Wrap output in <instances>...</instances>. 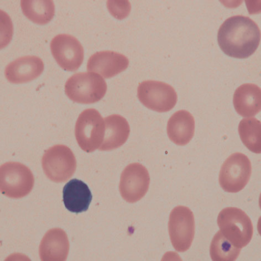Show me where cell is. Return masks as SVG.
Instances as JSON below:
<instances>
[{
	"label": "cell",
	"mask_w": 261,
	"mask_h": 261,
	"mask_svg": "<svg viewBox=\"0 0 261 261\" xmlns=\"http://www.w3.org/2000/svg\"><path fill=\"white\" fill-rule=\"evenodd\" d=\"M108 9L114 17L119 19L126 18L130 11V4L128 1H108Z\"/></svg>",
	"instance_id": "7402d4cb"
},
{
	"label": "cell",
	"mask_w": 261,
	"mask_h": 261,
	"mask_svg": "<svg viewBox=\"0 0 261 261\" xmlns=\"http://www.w3.org/2000/svg\"><path fill=\"white\" fill-rule=\"evenodd\" d=\"M241 250L234 246L220 230L212 240L211 256L214 261H234L238 258Z\"/></svg>",
	"instance_id": "44dd1931"
},
{
	"label": "cell",
	"mask_w": 261,
	"mask_h": 261,
	"mask_svg": "<svg viewBox=\"0 0 261 261\" xmlns=\"http://www.w3.org/2000/svg\"><path fill=\"white\" fill-rule=\"evenodd\" d=\"M218 41L221 49L226 55L245 59L252 56L258 48L260 31L257 23L250 17L233 16L220 26Z\"/></svg>",
	"instance_id": "6da1fadb"
},
{
	"label": "cell",
	"mask_w": 261,
	"mask_h": 261,
	"mask_svg": "<svg viewBox=\"0 0 261 261\" xmlns=\"http://www.w3.org/2000/svg\"><path fill=\"white\" fill-rule=\"evenodd\" d=\"M35 179L30 169L19 162H6L0 168V188L10 198L27 196L34 188Z\"/></svg>",
	"instance_id": "277c9868"
},
{
	"label": "cell",
	"mask_w": 261,
	"mask_h": 261,
	"mask_svg": "<svg viewBox=\"0 0 261 261\" xmlns=\"http://www.w3.org/2000/svg\"><path fill=\"white\" fill-rule=\"evenodd\" d=\"M42 164L47 177L57 184L72 177L76 169L74 154L68 147L63 145H55L47 150Z\"/></svg>",
	"instance_id": "8992f818"
},
{
	"label": "cell",
	"mask_w": 261,
	"mask_h": 261,
	"mask_svg": "<svg viewBox=\"0 0 261 261\" xmlns=\"http://www.w3.org/2000/svg\"><path fill=\"white\" fill-rule=\"evenodd\" d=\"M69 242L66 232L60 228L48 230L41 241L39 254L42 261H64L67 259Z\"/></svg>",
	"instance_id": "5bb4252c"
},
{
	"label": "cell",
	"mask_w": 261,
	"mask_h": 261,
	"mask_svg": "<svg viewBox=\"0 0 261 261\" xmlns=\"http://www.w3.org/2000/svg\"><path fill=\"white\" fill-rule=\"evenodd\" d=\"M252 173L250 160L241 153H234L222 165L219 174V184L228 193L242 191L249 182Z\"/></svg>",
	"instance_id": "52a82bcc"
},
{
	"label": "cell",
	"mask_w": 261,
	"mask_h": 261,
	"mask_svg": "<svg viewBox=\"0 0 261 261\" xmlns=\"http://www.w3.org/2000/svg\"><path fill=\"white\" fill-rule=\"evenodd\" d=\"M150 177L147 168L139 163L128 165L120 178L119 190L122 198L129 203L139 201L147 193Z\"/></svg>",
	"instance_id": "8fae6325"
},
{
	"label": "cell",
	"mask_w": 261,
	"mask_h": 261,
	"mask_svg": "<svg viewBox=\"0 0 261 261\" xmlns=\"http://www.w3.org/2000/svg\"><path fill=\"white\" fill-rule=\"evenodd\" d=\"M105 130V122L97 110H84L75 124V136L78 145L85 152H94L102 145Z\"/></svg>",
	"instance_id": "5b68a950"
},
{
	"label": "cell",
	"mask_w": 261,
	"mask_h": 261,
	"mask_svg": "<svg viewBox=\"0 0 261 261\" xmlns=\"http://www.w3.org/2000/svg\"><path fill=\"white\" fill-rule=\"evenodd\" d=\"M238 130L244 145L253 153H260V121L254 117L243 119L239 123Z\"/></svg>",
	"instance_id": "ffe728a7"
},
{
	"label": "cell",
	"mask_w": 261,
	"mask_h": 261,
	"mask_svg": "<svg viewBox=\"0 0 261 261\" xmlns=\"http://www.w3.org/2000/svg\"><path fill=\"white\" fill-rule=\"evenodd\" d=\"M195 219L190 208L178 206L173 208L169 216L168 231L175 250L187 251L191 247L195 236Z\"/></svg>",
	"instance_id": "9c48e42d"
},
{
	"label": "cell",
	"mask_w": 261,
	"mask_h": 261,
	"mask_svg": "<svg viewBox=\"0 0 261 261\" xmlns=\"http://www.w3.org/2000/svg\"><path fill=\"white\" fill-rule=\"evenodd\" d=\"M233 103L237 112L241 116H256L260 112V88L252 83L241 85L234 91Z\"/></svg>",
	"instance_id": "2e32d148"
},
{
	"label": "cell",
	"mask_w": 261,
	"mask_h": 261,
	"mask_svg": "<svg viewBox=\"0 0 261 261\" xmlns=\"http://www.w3.org/2000/svg\"><path fill=\"white\" fill-rule=\"evenodd\" d=\"M44 70L42 59L35 56L19 57L9 63L5 70V75L13 84L26 83L37 79Z\"/></svg>",
	"instance_id": "4fadbf2b"
},
{
	"label": "cell",
	"mask_w": 261,
	"mask_h": 261,
	"mask_svg": "<svg viewBox=\"0 0 261 261\" xmlns=\"http://www.w3.org/2000/svg\"><path fill=\"white\" fill-rule=\"evenodd\" d=\"M21 7L24 16L38 24H46L54 17L55 6L51 0H22Z\"/></svg>",
	"instance_id": "d6986e66"
},
{
	"label": "cell",
	"mask_w": 261,
	"mask_h": 261,
	"mask_svg": "<svg viewBox=\"0 0 261 261\" xmlns=\"http://www.w3.org/2000/svg\"><path fill=\"white\" fill-rule=\"evenodd\" d=\"M50 49L58 64L65 71H75L83 62L84 48L73 36L58 35L50 42Z\"/></svg>",
	"instance_id": "30bf717a"
},
{
	"label": "cell",
	"mask_w": 261,
	"mask_h": 261,
	"mask_svg": "<svg viewBox=\"0 0 261 261\" xmlns=\"http://www.w3.org/2000/svg\"><path fill=\"white\" fill-rule=\"evenodd\" d=\"M195 127L193 115L187 110L178 111L168 121L167 130L168 138L176 145L185 146L193 139Z\"/></svg>",
	"instance_id": "e0dca14e"
},
{
	"label": "cell",
	"mask_w": 261,
	"mask_h": 261,
	"mask_svg": "<svg viewBox=\"0 0 261 261\" xmlns=\"http://www.w3.org/2000/svg\"><path fill=\"white\" fill-rule=\"evenodd\" d=\"M106 130L100 147L101 151H110L122 146L127 141L130 133L129 124L120 115L114 114L104 119Z\"/></svg>",
	"instance_id": "9a60e30c"
},
{
	"label": "cell",
	"mask_w": 261,
	"mask_h": 261,
	"mask_svg": "<svg viewBox=\"0 0 261 261\" xmlns=\"http://www.w3.org/2000/svg\"><path fill=\"white\" fill-rule=\"evenodd\" d=\"M218 224L222 233L234 246L242 249L250 243L253 224L249 217L240 208H224L218 215Z\"/></svg>",
	"instance_id": "3957f363"
},
{
	"label": "cell",
	"mask_w": 261,
	"mask_h": 261,
	"mask_svg": "<svg viewBox=\"0 0 261 261\" xmlns=\"http://www.w3.org/2000/svg\"><path fill=\"white\" fill-rule=\"evenodd\" d=\"M107 89L106 81L93 72L75 73L65 84V94L71 100L82 104L99 101L106 95Z\"/></svg>",
	"instance_id": "7a4b0ae2"
},
{
	"label": "cell",
	"mask_w": 261,
	"mask_h": 261,
	"mask_svg": "<svg viewBox=\"0 0 261 261\" xmlns=\"http://www.w3.org/2000/svg\"><path fill=\"white\" fill-rule=\"evenodd\" d=\"M63 197L67 210L76 214L88 211L93 199L87 184L77 179L71 180L65 185L63 190Z\"/></svg>",
	"instance_id": "ac0fdd59"
},
{
	"label": "cell",
	"mask_w": 261,
	"mask_h": 261,
	"mask_svg": "<svg viewBox=\"0 0 261 261\" xmlns=\"http://www.w3.org/2000/svg\"><path fill=\"white\" fill-rule=\"evenodd\" d=\"M128 65L129 60L125 56L116 51L105 50L96 52L89 58L87 70L108 79L125 71Z\"/></svg>",
	"instance_id": "7c38bea8"
},
{
	"label": "cell",
	"mask_w": 261,
	"mask_h": 261,
	"mask_svg": "<svg viewBox=\"0 0 261 261\" xmlns=\"http://www.w3.org/2000/svg\"><path fill=\"white\" fill-rule=\"evenodd\" d=\"M138 96L143 106L158 113L169 112L178 100L177 94L170 85L156 81L142 82L138 88Z\"/></svg>",
	"instance_id": "ba28073f"
}]
</instances>
